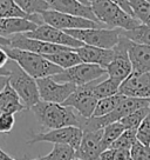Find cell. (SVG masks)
Instances as JSON below:
<instances>
[{
    "label": "cell",
    "instance_id": "6da1fadb",
    "mask_svg": "<svg viewBox=\"0 0 150 160\" xmlns=\"http://www.w3.org/2000/svg\"><path fill=\"white\" fill-rule=\"evenodd\" d=\"M30 110L33 111L35 118L40 122V125L48 130L61 128L67 126H76L81 128L85 119L77 112L75 113V111L72 107L62 104L47 102L42 100L36 102Z\"/></svg>",
    "mask_w": 150,
    "mask_h": 160
},
{
    "label": "cell",
    "instance_id": "7a4b0ae2",
    "mask_svg": "<svg viewBox=\"0 0 150 160\" xmlns=\"http://www.w3.org/2000/svg\"><path fill=\"white\" fill-rule=\"evenodd\" d=\"M5 51L11 60L15 61L27 74H30L34 79L53 77L63 71L59 66L54 65L48 59H46L44 55L34 52L12 47H5Z\"/></svg>",
    "mask_w": 150,
    "mask_h": 160
},
{
    "label": "cell",
    "instance_id": "3957f363",
    "mask_svg": "<svg viewBox=\"0 0 150 160\" xmlns=\"http://www.w3.org/2000/svg\"><path fill=\"white\" fill-rule=\"evenodd\" d=\"M90 7L97 21L107 25L109 28L131 31L141 25L138 20L110 0H95L90 4Z\"/></svg>",
    "mask_w": 150,
    "mask_h": 160
},
{
    "label": "cell",
    "instance_id": "277c9868",
    "mask_svg": "<svg viewBox=\"0 0 150 160\" xmlns=\"http://www.w3.org/2000/svg\"><path fill=\"white\" fill-rule=\"evenodd\" d=\"M6 67L10 71L8 84L19 95L22 105L25 106V110H30L36 102L40 101L36 80L27 74L13 60H8Z\"/></svg>",
    "mask_w": 150,
    "mask_h": 160
},
{
    "label": "cell",
    "instance_id": "5b68a950",
    "mask_svg": "<svg viewBox=\"0 0 150 160\" xmlns=\"http://www.w3.org/2000/svg\"><path fill=\"white\" fill-rule=\"evenodd\" d=\"M75 39L80 40L85 45L100 47V48H114L122 34L120 28H83V30L65 31Z\"/></svg>",
    "mask_w": 150,
    "mask_h": 160
},
{
    "label": "cell",
    "instance_id": "8992f818",
    "mask_svg": "<svg viewBox=\"0 0 150 160\" xmlns=\"http://www.w3.org/2000/svg\"><path fill=\"white\" fill-rule=\"evenodd\" d=\"M105 74H107V71L101 66L80 62L73 67L63 70L59 74L53 75V78L61 82H72L75 86H82L97 81Z\"/></svg>",
    "mask_w": 150,
    "mask_h": 160
},
{
    "label": "cell",
    "instance_id": "52a82bcc",
    "mask_svg": "<svg viewBox=\"0 0 150 160\" xmlns=\"http://www.w3.org/2000/svg\"><path fill=\"white\" fill-rule=\"evenodd\" d=\"M83 135V131L76 126H67L61 128H54L47 132H40L32 135L27 144H36L41 141L52 142V144H67L76 150L80 146L81 139Z\"/></svg>",
    "mask_w": 150,
    "mask_h": 160
},
{
    "label": "cell",
    "instance_id": "ba28073f",
    "mask_svg": "<svg viewBox=\"0 0 150 160\" xmlns=\"http://www.w3.org/2000/svg\"><path fill=\"white\" fill-rule=\"evenodd\" d=\"M42 21L62 31L68 30H83V28H96L100 27V22H96L93 20L86 19L82 17L66 14L61 12H56L53 10H48L42 12L40 14Z\"/></svg>",
    "mask_w": 150,
    "mask_h": 160
},
{
    "label": "cell",
    "instance_id": "9c48e42d",
    "mask_svg": "<svg viewBox=\"0 0 150 160\" xmlns=\"http://www.w3.org/2000/svg\"><path fill=\"white\" fill-rule=\"evenodd\" d=\"M36 80L40 100L47 102L62 104L75 91L76 86L72 82H61L53 77H45Z\"/></svg>",
    "mask_w": 150,
    "mask_h": 160
},
{
    "label": "cell",
    "instance_id": "30bf717a",
    "mask_svg": "<svg viewBox=\"0 0 150 160\" xmlns=\"http://www.w3.org/2000/svg\"><path fill=\"white\" fill-rule=\"evenodd\" d=\"M96 81L87 85L76 86L75 91L62 102V105L72 107L83 118H90L97 104V98L93 93V87Z\"/></svg>",
    "mask_w": 150,
    "mask_h": 160
},
{
    "label": "cell",
    "instance_id": "8fae6325",
    "mask_svg": "<svg viewBox=\"0 0 150 160\" xmlns=\"http://www.w3.org/2000/svg\"><path fill=\"white\" fill-rule=\"evenodd\" d=\"M130 44V40L125 38L123 34H121V38L117 42V45L114 47V58L110 61V64L105 67L107 74L109 78L116 79L119 81L123 80L133 72L131 62L128 55V46Z\"/></svg>",
    "mask_w": 150,
    "mask_h": 160
},
{
    "label": "cell",
    "instance_id": "7c38bea8",
    "mask_svg": "<svg viewBox=\"0 0 150 160\" xmlns=\"http://www.w3.org/2000/svg\"><path fill=\"white\" fill-rule=\"evenodd\" d=\"M25 35L28 38H32V39L42 40V41L52 42L55 45L67 46L70 48H79V47L85 45L83 42H81L80 40L73 38L72 35H69L65 31L55 28V27L47 25L45 22L38 26L34 31L25 33Z\"/></svg>",
    "mask_w": 150,
    "mask_h": 160
},
{
    "label": "cell",
    "instance_id": "4fadbf2b",
    "mask_svg": "<svg viewBox=\"0 0 150 160\" xmlns=\"http://www.w3.org/2000/svg\"><path fill=\"white\" fill-rule=\"evenodd\" d=\"M7 47L30 51V52H34V53H38V54L41 55L54 54V53H59V52H62V51L74 50V48H70V47H67V46L55 45V44L42 41V40L32 39V38L26 37L25 33L12 35L10 38V46H7Z\"/></svg>",
    "mask_w": 150,
    "mask_h": 160
},
{
    "label": "cell",
    "instance_id": "5bb4252c",
    "mask_svg": "<svg viewBox=\"0 0 150 160\" xmlns=\"http://www.w3.org/2000/svg\"><path fill=\"white\" fill-rule=\"evenodd\" d=\"M119 93L130 98L149 99L150 98V72H131L120 85Z\"/></svg>",
    "mask_w": 150,
    "mask_h": 160
},
{
    "label": "cell",
    "instance_id": "9a60e30c",
    "mask_svg": "<svg viewBox=\"0 0 150 160\" xmlns=\"http://www.w3.org/2000/svg\"><path fill=\"white\" fill-rule=\"evenodd\" d=\"M107 147L102 141V132L87 131L83 132L80 146L75 150V158L82 160H100L101 153Z\"/></svg>",
    "mask_w": 150,
    "mask_h": 160
},
{
    "label": "cell",
    "instance_id": "2e32d148",
    "mask_svg": "<svg viewBox=\"0 0 150 160\" xmlns=\"http://www.w3.org/2000/svg\"><path fill=\"white\" fill-rule=\"evenodd\" d=\"M46 2L49 6V10L66 13V14L82 17L86 19L100 22V21H97L96 17L93 13L91 7L81 4L79 0H46Z\"/></svg>",
    "mask_w": 150,
    "mask_h": 160
},
{
    "label": "cell",
    "instance_id": "e0dca14e",
    "mask_svg": "<svg viewBox=\"0 0 150 160\" xmlns=\"http://www.w3.org/2000/svg\"><path fill=\"white\" fill-rule=\"evenodd\" d=\"M75 52L80 57L82 62L95 64L105 68L114 58V48H100L94 46L83 45L75 48Z\"/></svg>",
    "mask_w": 150,
    "mask_h": 160
},
{
    "label": "cell",
    "instance_id": "ac0fdd59",
    "mask_svg": "<svg viewBox=\"0 0 150 160\" xmlns=\"http://www.w3.org/2000/svg\"><path fill=\"white\" fill-rule=\"evenodd\" d=\"M128 55L131 62L133 72H150V46L130 41L128 46Z\"/></svg>",
    "mask_w": 150,
    "mask_h": 160
},
{
    "label": "cell",
    "instance_id": "d6986e66",
    "mask_svg": "<svg viewBox=\"0 0 150 160\" xmlns=\"http://www.w3.org/2000/svg\"><path fill=\"white\" fill-rule=\"evenodd\" d=\"M38 26L34 21L25 18H0V35L11 38L14 34L34 31Z\"/></svg>",
    "mask_w": 150,
    "mask_h": 160
},
{
    "label": "cell",
    "instance_id": "ffe728a7",
    "mask_svg": "<svg viewBox=\"0 0 150 160\" xmlns=\"http://www.w3.org/2000/svg\"><path fill=\"white\" fill-rule=\"evenodd\" d=\"M25 110V106L22 105L19 95L13 90V87L7 84L4 90L0 92V114L11 113L15 114Z\"/></svg>",
    "mask_w": 150,
    "mask_h": 160
},
{
    "label": "cell",
    "instance_id": "44dd1931",
    "mask_svg": "<svg viewBox=\"0 0 150 160\" xmlns=\"http://www.w3.org/2000/svg\"><path fill=\"white\" fill-rule=\"evenodd\" d=\"M0 18H25V19L34 21L38 25L44 24L40 14L33 15V17L26 14L25 12L15 4L14 0H0Z\"/></svg>",
    "mask_w": 150,
    "mask_h": 160
},
{
    "label": "cell",
    "instance_id": "7402d4cb",
    "mask_svg": "<svg viewBox=\"0 0 150 160\" xmlns=\"http://www.w3.org/2000/svg\"><path fill=\"white\" fill-rule=\"evenodd\" d=\"M44 57L49 60L50 62H53L54 65L59 66L62 70H67L69 67H73V66L82 62L80 57L75 52V48L69 51H62V52L54 53V54L44 55Z\"/></svg>",
    "mask_w": 150,
    "mask_h": 160
},
{
    "label": "cell",
    "instance_id": "603a6c76",
    "mask_svg": "<svg viewBox=\"0 0 150 160\" xmlns=\"http://www.w3.org/2000/svg\"><path fill=\"white\" fill-rule=\"evenodd\" d=\"M120 85L121 81L113 79V78H108V79L100 81V82H96L93 87V93L97 99L111 97V95H115L119 93Z\"/></svg>",
    "mask_w": 150,
    "mask_h": 160
},
{
    "label": "cell",
    "instance_id": "cb8c5ba5",
    "mask_svg": "<svg viewBox=\"0 0 150 160\" xmlns=\"http://www.w3.org/2000/svg\"><path fill=\"white\" fill-rule=\"evenodd\" d=\"M125 95L117 93V94L111 95V97H107V98L99 99L91 117H96V118H97V117H103V115L110 113L111 111L115 110L116 106L120 104V101L123 99Z\"/></svg>",
    "mask_w": 150,
    "mask_h": 160
},
{
    "label": "cell",
    "instance_id": "d4e9b609",
    "mask_svg": "<svg viewBox=\"0 0 150 160\" xmlns=\"http://www.w3.org/2000/svg\"><path fill=\"white\" fill-rule=\"evenodd\" d=\"M130 10L133 17L141 22V25L150 26V4L145 0H130Z\"/></svg>",
    "mask_w": 150,
    "mask_h": 160
},
{
    "label": "cell",
    "instance_id": "484cf974",
    "mask_svg": "<svg viewBox=\"0 0 150 160\" xmlns=\"http://www.w3.org/2000/svg\"><path fill=\"white\" fill-rule=\"evenodd\" d=\"M14 2L25 12L26 14L36 15L49 10V6L46 0H14Z\"/></svg>",
    "mask_w": 150,
    "mask_h": 160
},
{
    "label": "cell",
    "instance_id": "4316f807",
    "mask_svg": "<svg viewBox=\"0 0 150 160\" xmlns=\"http://www.w3.org/2000/svg\"><path fill=\"white\" fill-rule=\"evenodd\" d=\"M122 34L133 42L150 46V26L140 25L131 31L122 30Z\"/></svg>",
    "mask_w": 150,
    "mask_h": 160
},
{
    "label": "cell",
    "instance_id": "83f0119b",
    "mask_svg": "<svg viewBox=\"0 0 150 160\" xmlns=\"http://www.w3.org/2000/svg\"><path fill=\"white\" fill-rule=\"evenodd\" d=\"M41 158L44 160H72L75 158V150L67 144H54L53 150Z\"/></svg>",
    "mask_w": 150,
    "mask_h": 160
},
{
    "label": "cell",
    "instance_id": "f1b7e54d",
    "mask_svg": "<svg viewBox=\"0 0 150 160\" xmlns=\"http://www.w3.org/2000/svg\"><path fill=\"white\" fill-rule=\"evenodd\" d=\"M125 127L121 124L120 121H115V122H111L109 125L105 126L101 130V132H102V141H103V144L105 145V147L108 148L123 133Z\"/></svg>",
    "mask_w": 150,
    "mask_h": 160
},
{
    "label": "cell",
    "instance_id": "f546056e",
    "mask_svg": "<svg viewBox=\"0 0 150 160\" xmlns=\"http://www.w3.org/2000/svg\"><path fill=\"white\" fill-rule=\"evenodd\" d=\"M149 107L150 106H147V107H142V108H138V110L131 112L128 115L123 117L120 120V122L124 126L125 128L136 130L138 127V125L141 124V121L144 119V117L147 115L148 111H149Z\"/></svg>",
    "mask_w": 150,
    "mask_h": 160
},
{
    "label": "cell",
    "instance_id": "4dcf8cb0",
    "mask_svg": "<svg viewBox=\"0 0 150 160\" xmlns=\"http://www.w3.org/2000/svg\"><path fill=\"white\" fill-rule=\"evenodd\" d=\"M137 139H136V130H129L125 128L123 133L117 138V139L109 146L111 148H120V150H128L133 147Z\"/></svg>",
    "mask_w": 150,
    "mask_h": 160
},
{
    "label": "cell",
    "instance_id": "1f68e13d",
    "mask_svg": "<svg viewBox=\"0 0 150 160\" xmlns=\"http://www.w3.org/2000/svg\"><path fill=\"white\" fill-rule=\"evenodd\" d=\"M136 139L143 145H150V107L144 119L141 121L138 127L136 128Z\"/></svg>",
    "mask_w": 150,
    "mask_h": 160
},
{
    "label": "cell",
    "instance_id": "d6a6232c",
    "mask_svg": "<svg viewBox=\"0 0 150 160\" xmlns=\"http://www.w3.org/2000/svg\"><path fill=\"white\" fill-rule=\"evenodd\" d=\"M100 160H130V151L108 147L101 153Z\"/></svg>",
    "mask_w": 150,
    "mask_h": 160
},
{
    "label": "cell",
    "instance_id": "836d02e7",
    "mask_svg": "<svg viewBox=\"0 0 150 160\" xmlns=\"http://www.w3.org/2000/svg\"><path fill=\"white\" fill-rule=\"evenodd\" d=\"M130 159L131 160H150V147L143 145L138 140L130 148Z\"/></svg>",
    "mask_w": 150,
    "mask_h": 160
},
{
    "label": "cell",
    "instance_id": "e575fe53",
    "mask_svg": "<svg viewBox=\"0 0 150 160\" xmlns=\"http://www.w3.org/2000/svg\"><path fill=\"white\" fill-rule=\"evenodd\" d=\"M14 124V114H11V113L0 114V133H10Z\"/></svg>",
    "mask_w": 150,
    "mask_h": 160
},
{
    "label": "cell",
    "instance_id": "d590c367",
    "mask_svg": "<svg viewBox=\"0 0 150 160\" xmlns=\"http://www.w3.org/2000/svg\"><path fill=\"white\" fill-rule=\"evenodd\" d=\"M113 2H115L116 5H119L123 11H125L128 14H130L133 17V12L130 10V5H129V1L130 0H110Z\"/></svg>",
    "mask_w": 150,
    "mask_h": 160
},
{
    "label": "cell",
    "instance_id": "8d00e7d4",
    "mask_svg": "<svg viewBox=\"0 0 150 160\" xmlns=\"http://www.w3.org/2000/svg\"><path fill=\"white\" fill-rule=\"evenodd\" d=\"M8 60H10V58H8V55L6 53L5 47L4 46H0V68L1 67H5L6 64L8 62Z\"/></svg>",
    "mask_w": 150,
    "mask_h": 160
},
{
    "label": "cell",
    "instance_id": "74e56055",
    "mask_svg": "<svg viewBox=\"0 0 150 160\" xmlns=\"http://www.w3.org/2000/svg\"><path fill=\"white\" fill-rule=\"evenodd\" d=\"M8 84V77L6 75H1L0 77V92L4 90V87Z\"/></svg>",
    "mask_w": 150,
    "mask_h": 160
},
{
    "label": "cell",
    "instance_id": "f35d334b",
    "mask_svg": "<svg viewBox=\"0 0 150 160\" xmlns=\"http://www.w3.org/2000/svg\"><path fill=\"white\" fill-rule=\"evenodd\" d=\"M0 160H15V159H13L12 157H10L7 153H5L4 151L0 148Z\"/></svg>",
    "mask_w": 150,
    "mask_h": 160
},
{
    "label": "cell",
    "instance_id": "ab89813d",
    "mask_svg": "<svg viewBox=\"0 0 150 160\" xmlns=\"http://www.w3.org/2000/svg\"><path fill=\"white\" fill-rule=\"evenodd\" d=\"M0 46H4V47L10 46V38H4L0 35Z\"/></svg>",
    "mask_w": 150,
    "mask_h": 160
},
{
    "label": "cell",
    "instance_id": "60d3db41",
    "mask_svg": "<svg viewBox=\"0 0 150 160\" xmlns=\"http://www.w3.org/2000/svg\"><path fill=\"white\" fill-rule=\"evenodd\" d=\"M1 75H6V77H8V75H10V71H8V68H7V67H1V68H0V77H1Z\"/></svg>",
    "mask_w": 150,
    "mask_h": 160
},
{
    "label": "cell",
    "instance_id": "b9f144b4",
    "mask_svg": "<svg viewBox=\"0 0 150 160\" xmlns=\"http://www.w3.org/2000/svg\"><path fill=\"white\" fill-rule=\"evenodd\" d=\"M81 4H83V5H87V6H90V2L89 0H79Z\"/></svg>",
    "mask_w": 150,
    "mask_h": 160
},
{
    "label": "cell",
    "instance_id": "7bdbcfd3",
    "mask_svg": "<svg viewBox=\"0 0 150 160\" xmlns=\"http://www.w3.org/2000/svg\"><path fill=\"white\" fill-rule=\"evenodd\" d=\"M72 160H82V159H79V158H73Z\"/></svg>",
    "mask_w": 150,
    "mask_h": 160
},
{
    "label": "cell",
    "instance_id": "ee69618b",
    "mask_svg": "<svg viewBox=\"0 0 150 160\" xmlns=\"http://www.w3.org/2000/svg\"><path fill=\"white\" fill-rule=\"evenodd\" d=\"M32 160H44L42 158H38V159H32Z\"/></svg>",
    "mask_w": 150,
    "mask_h": 160
},
{
    "label": "cell",
    "instance_id": "f6af8a7d",
    "mask_svg": "<svg viewBox=\"0 0 150 160\" xmlns=\"http://www.w3.org/2000/svg\"><path fill=\"white\" fill-rule=\"evenodd\" d=\"M93 1H95V0H89V2H90V4H91V2H93Z\"/></svg>",
    "mask_w": 150,
    "mask_h": 160
},
{
    "label": "cell",
    "instance_id": "bcb514c9",
    "mask_svg": "<svg viewBox=\"0 0 150 160\" xmlns=\"http://www.w3.org/2000/svg\"><path fill=\"white\" fill-rule=\"evenodd\" d=\"M145 1H147V2H148V4H150V0H145Z\"/></svg>",
    "mask_w": 150,
    "mask_h": 160
},
{
    "label": "cell",
    "instance_id": "7dc6e473",
    "mask_svg": "<svg viewBox=\"0 0 150 160\" xmlns=\"http://www.w3.org/2000/svg\"><path fill=\"white\" fill-rule=\"evenodd\" d=\"M148 100H149V104H150V98H149V99H148Z\"/></svg>",
    "mask_w": 150,
    "mask_h": 160
},
{
    "label": "cell",
    "instance_id": "c3c4849f",
    "mask_svg": "<svg viewBox=\"0 0 150 160\" xmlns=\"http://www.w3.org/2000/svg\"><path fill=\"white\" fill-rule=\"evenodd\" d=\"M149 147H150V145H149Z\"/></svg>",
    "mask_w": 150,
    "mask_h": 160
},
{
    "label": "cell",
    "instance_id": "681fc988",
    "mask_svg": "<svg viewBox=\"0 0 150 160\" xmlns=\"http://www.w3.org/2000/svg\"><path fill=\"white\" fill-rule=\"evenodd\" d=\"M130 160H131V159H130Z\"/></svg>",
    "mask_w": 150,
    "mask_h": 160
}]
</instances>
